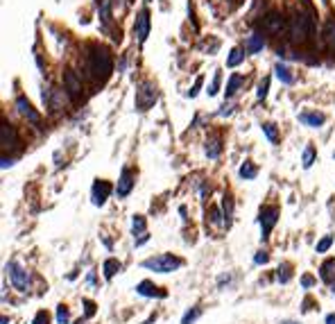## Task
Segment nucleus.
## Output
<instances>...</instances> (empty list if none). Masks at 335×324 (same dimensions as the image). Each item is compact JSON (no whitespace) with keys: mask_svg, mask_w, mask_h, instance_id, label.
Here are the masks:
<instances>
[{"mask_svg":"<svg viewBox=\"0 0 335 324\" xmlns=\"http://www.w3.org/2000/svg\"><path fill=\"white\" fill-rule=\"evenodd\" d=\"M222 211H224V220H227V225H229V222H231V216H233V202H231L229 195H224Z\"/></svg>","mask_w":335,"mask_h":324,"instance_id":"nucleus-27","label":"nucleus"},{"mask_svg":"<svg viewBox=\"0 0 335 324\" xmlns=\"http://www.w3.org/2000/svg\"><path fill=\"white\" fill-rule=\"evenodd\" d=\"M326 324H335V313H331V315H326Z\"/></svg>","mask_w":335,"mask_h":324,"instance_id":"nucleus-44","label":"nucleus"},{"mask_svg":"<svg viewBox=\"0 0 335 324\" xmlns=\"http://www.w3.org/2000/svg\"><path fill=\"white\" fill-rule=\"evenodd\" d=\"M267 91H269V77H265L261 84H258V91H256V98L258 100H265L267 98Z\"/></svg>","mask_w":335,"mask_h":324,"instance_id":"nucleus-29","label":"nucleus"},{"mask_svg":"<svg viewBox=\"0 0 335 324\" xmlns=\"http://www.w3.org/2000/svg\"><path fill=\"white\" fill-rule=\"evenodd\" d=\"M220 82H222V75L215 73V77H213V82L209 84V95H217V91H220Z\"/></svg>","mask_w":335,"mask_h":324,"instance_id":"nucleus-32","label":"nucleus"},{"mask_svg":"<svg viewBox=\"0 0 335 324\" xmlns=\"http://www.w3.org/2000/svg\"><path fill=\"white\" fill-rule=\"evenodd\" d=\"M7 272H9V279H12L14 288H16L18 292H25L27 290V281H30L27 272L23 270L16 261H9V263H7Z\"/></svg>","mask_w":335,"mask_h":324,"instance_id":"nucleus-5","label":"nucleus"},{"mask_svg":"<svg viewBox=\"0 0 335 324\" xmlns=\"http://www.w3.org/2000/svg\"><path fill=\"white\" fill-rule=\"evenodd\" d=\"M136 292L143 295V297H165V292H159V288L152 281H141L136 286Z\"/></svg>","mask_w":335,"mask_h":324,"instance_id":"nucleus-16","label":"nucleus"},{"mask_svg":"<svg viewBox=\"0 0 335 324\" xmlns=\"http://www.w3.org/2000/svg\"><path fill=\"white\" fill-rule=\"evenodd\" d=\"M14 143H16V129L9 123H2V127H0V145H2V150H7V147H14Z\"/></svg>","mask_w":335,"mask_h":324,"instance_id":"nucleus-13","label":"nucleus"},{"mask_svg":"<svg viewBox=\"0 0 335 324\" xmlns=\"http://www.w3.org/2000/svg\"><path fill=\"white\" fill-rule=\"evenodd\" d=\"M263 134L267 136L269 141H272V143H276V141H279V132H276V125H274V123H265V125H263Z\"/></svg>","mask_w":335,"mask_h":324,"instance_id":"nucleus-28","label":"nucleus"},{"mask_svg":"<svg viewBox=\"0 0 335 324\" xmlns=\"http://www.w3.org/2000/svg\"><path fill=\"white\" fill-rule=\"evenodd\" d=\"M134 32H136L141 43L150 36V14H147V9H141V12H138L136 23H134Z\"/></svg>","mask_w":335,"mask_h":324,"instance_id":"nucleus-9","label":"nucleus"},{"mask_svg":"<svg viewBox=\"0 0 335 324\" xmlns=\"http://www.w3.org/2000/svg\"><path fill=\"white\" fill-rule=\"evenodd\" d=\"M243 77H240V75H238V73H233V75H231V77H229V84H227V91H224V93H227V98H233V95H236V91H238V89H240V84H243Z\"/></svg>","mask_w":335,"mask_h":324,"instance_id":"nucleus-22","label":"nucleus"},{"mask_svg":"<svg viewBox=\"0 0 335 324\" xmlns=\"http://www.w3.org/2000/svg\"><path fill=\"white\" fill-rule=\"evenodd\" d=\"M288 34H290V41L292 43H303L308 41V36L313 34V23H310L308 16L303 14H292V18L288 23Z\"/></svg>","mask_w":335,"mask_h":324,"instance_id":"nucleus-2","label":"nucleus"},{"mask_svg":"<svg viewBox=\"0 0 335 324\" xmlns=\"http://www.w3.org/2000/svg\"><path fill=\"white\" fill-rule=\"evenodd\" d=\"M34 324H50V315L46 311H39L34 315Z\"/></svg>","mask_w":335,"mask_h":324,"instance_id":"nucleus-36","label":"nucleus"},{"mask_svg":"<svg viewBox=\"0 0 335 324\" xmlns=\"http://www.w3.org/2000/svg\"><path fill=\"white\" fill-rule=\"evenodd\" d=\"M71 320V313H68L66 306H57V322L59 324H66Z\"/></svg>","mask_w":335,"mask_h":324,"instance_id":"nucleus-33","label":"nucleus"},{"mask_svg":"<svg viewBox=\"0 0 335 324\" xmlns=\"http://www.w3.org/2000/svg\"><path fill=\"white\" fill-rule=\"evenodd\" d=\"M319 272H322V279H324V281H329V284H331V281H333V277H335V261H333V258H331V261H326V263L322 265V270H319Z\"/></svg>","mask_w":335,"mask_h":324,"instance_id":"nucleus-25","label":"nucleus"},{"mask_svg":"<svg viewBox=\"0 0 335 324\" xmlns=\"http://www.w3.org/2000/svg\"><path fill=\"white\" fill-rule=\"evenodd\" d=\"M290 268L288 265H281V268H279V281H281V284H288L290 281Z\"/></svg>","mask_w":335,"mask_h":324,"instance_id":"nucleus-35","label":"nucleus"},{"mask_svg":"<svg viewBox=\"0 0 335 324\" xmlns=\"http://www.w3.org/2000/svg\"><path fill=\"white\" fill-rule=\"evenodd\" d=\"M9 165H14V163H12V159H7V157H2V170H7Z\"/></svg>","mask_w":335,"mask_h":324,"instance_id":"nucleus-43","label":"nucleus"},{"mask_svg":"<svg viewBox=\"0 0 335 324\" xmlns=\"http://www.w3.org/2000/svg\"><path fill=\"white\" fill-rule=\"evenodd\" d=\"M301 286L303 288H310V286H315V279L310 277V274H306V277L301 279Z\"/></svg>","mask_w":335,"mask_h":324,"instance_id":"nucleus-41","label":"nucleus"},{"mask_svg":"<svg viewBox=\"0 0 335 324\" xmlns=\"http://www.w3.org/2000/svg\"><path fill=\"white\" fill-rule=\"evenodd\" d=\"M199 86H202V77H197V80H195V84H193V89L188 91V95H191V98H195V95H197Z\"/></svg>","mask_w":335,"mask_h":324,"instance_id":"nucleus-39","label":"nucleus"},{"mask_svg":"<svg viewBox=\"0 0 335 324\" xmlns=\"http://www.w3.org/2000/svg\"><path fill=\"white\" fill-rule=\"evenodd\" d=\"M276 220H279V209H276V206H265V209H261L258 222H261V229H263V240L269 236L272 227L276 225Z\"/></svg>","mask_w":335,"mask_h":324,"instance_id":"nucleus-6","label":"nucleus"},{"mask_svg":"<svg viewBox=\"0 0 335 324\" xmlns=\"http://www.w3.org/2000/svg\"><path fill=\"white\" fill-rule=\"evenodd\" d=\"M331 245H333V236H324V238L319 240V243H317V247H315L317 254H324V252L329 250Z\"/></svg>","mask_w":335,"mask_h":324,"instance_id":"nucleus-30","label":"nucleus"},{"mask_svg":"<svg viewBox=\"0 0 335 324\" xmlns=\"http://www.w3.org/2000/svg\"><path fill=\"white\" fill-rule=\"evenodd\" d=\"M231 113V107H222V111H220V116H229Z\"/></svg>","mask_w":335,"mask_h":324,"instance_id":"nucleus-45","label":"nucleus"},{"mask_svg":"<svg viewBox=\"0 0 335 324\" xmlns=\"http://www.w3.org/2000/svg\"><path fill=\"white\" fill-rule=\"evenodd\" d=\"M267 261H269V256H267V254H265V252H258L256 256H254V263H256V265H261V263H267Z\"/></svg>","mask_w":335,"mask_h":324,"instance_id":"nucleus-38","label":"nucleus"},{"mask_svg":"<svg viewBox=\"0 0 335 324\" xmlns=\"http://www.w3.org/2000/svg\"><path fill=\"white\" fill-rule=\"evenodd\" d=\"M265 48V39L261 36V34H251V36H247V43H245V53L247 54H256L261 53Z\"/></svg>","mask_w":335,"mask_h":324,"instance_id":"nucleus-15","label":"nucleus"},{"mask_svg":"<svg viewBox=\"0 0 335 324\" xmlns=\"http://www.w3.org/2000/svg\"><path fill=\"white\" fill-rule=\"evenodd\" d=\"M322 36H324V41H326V46H329L331 50H335V20H333V18L326 20Z\"/></svg>","mask_w":335,"mask_h":324,"instance_id":"nucleus-18","label":"nucleus"},{"mask_svg":"<svg viewBox=\"0 0 335 324\" xmlns=\"http://www.w3.org/2000/svg\"><path fill=\"white\" fill-rule=\"evenodd\" d=\"M100 18L105 20H111V2L109 0H100Z\"/></svg>","mask_w":335,"mask_h":324,"instance_id":"nucleus-26","label":"nucleus"},{"mask_svg":"<svg viewBox=\"0 0 335 324\" xmlns=\"http://www.w3.org/2000/svg\"><path fill=\"white\" fill-rule=\"evenodd\" d=\"M86 71H88L91 77H95V80H106L113 71V59H111V54H109V50H105V48H100V46H93L91 54H88V68H86Z\"/></svg>","mask_w":335,"mask_h":324,"instance_id":"nucleus-1","label":"nucleus"},{"mask_svg":"<svg viewBox=\"0 0 335 324\" xmlns=\"http://www.w3.org/2000/svg\"><path fill=\"white\" fill-rule=\"evenodd\" d=\"M285 27V20L279 12H269L263 18V32L265 34H281V30Z\"/></svg>","mask_w":335,"mask_h":324,"instance_id":"nucleus-7","label":"nucleus"},{"mask_svg":"<svg viewBox=\"0 0 335 324\" xmlns=\"http://www.w3.org/2000/svg\"><path fill=\"white\" fill-rule=\"evenodd\" d=\"M238 175H240V177L243 179H254L258 175V168L254 163H251V161H245L243 165H240V170H238Z\"/></svg>","mask_w":335,"mask_h":324,"instance_id":"nucleus-23","label":"nucleus"},{"mask_svg":"<svg viewBox=\"0 0 335 324\" xmlns=\"http://www.w3.org/2000/svg\"><path fill=\"white\" fill-rule=\"evenodd\" d=\"M281 324H299V322H292V320H283Z\"/></svg>","mask_w":335,"mask_h":324,"instance_id":"nucleus-46","label":"nucleus"},{"mask_svg":"<svg viewBox=\"0 0 335 324\" xmlns=\"http://www.w3.org/2000/svg\"><path fill=\"white\" fill-rule=\"evenodd\" d=\"M274 73H276V77H279L283 84H295V75H292V71H290L285 64H276Z\"/></svg>","mask_w":335,"mask_h":324,"instance_id":"nucleus-17","label":"nucleus"},{"mask_svg":"<svg viewBox=\"0 0 335 324\" xmlns=\"http://www.w3.org/2000/svg\"><path fill=\"white\" fill-rule=\"evenodd\" d=\"M84 313H86V318H93V315H95V304H93L91 299H84Z\"/></svg>","mask_w":335,"mask_h":324,"instance_id":"nucleus-37","label":"nucleus"},{"mask_svg":"<svg viewBox=\"0 0 335 324\" xmlns=\"http://www.w3.org/2000/svg\"><path fill=\"white\" fill-rule=\"evenodd\" d=\"M159 93H157V86L152 82H141L136 86V98H134V105H136L138 111H147L150 107H154L157 102Z\"/></svg>","mask_w":335,"mask_h":324,"instance_id":"nucleus-4","label":"nucleus"},{"mask_svg":"<svg viewBox=\"0 0 335 324\" xmlns=\"http://www.w3.org/2000/svg\"><path fill=\"white\" fill-rule=\"evenodd\" d=\"M299 123H303V125H308V127H322L326 123V116L317 111H303L299 113Z\"/></svg>","mask_w":335,"mask_h":324,"instance_id":"nucleus-14","label":"nucleus"},{"mask_svg":"<svg viewBox=\"0 0 335 324\" xmlns=\"http://www.w3.org/2000/svg\"><path fill=\"white\" fill-rule=\"evenodd\" d=\"M64 91H68V95L71 98H79L82 95V80L77 77V73L75 71H66L64 73Z\"/></svg>","mask_w":335,"mask_h":324,"instance_id":"nucleus-8","label":"nucleus"},{"mask_svg":"<svg viewBox=\"0 0 335 324\" xmlns=\"http://www.w3.org/2000/svg\"><path fill=\"white\" fill-rule=\"evenodd\" d=\"M303 168H310V165H313V161H315V150H313V147H306V150H303Z\"/></svg>","mask_w":335,"mask_h":324,"instance_id":"nucleus-31","label":"nucleus"},{"mask_svg":"<svg viewBox=\"0 0 335 324\" xmlns=\"http://www.w3.org/2000/svg\"><path fill=\"white\" fill-rule=\"evenodd\" d=\"M109 193H111V186L106 184V181H102V179H98L93 184V204L102 206L106 202V198H109Z\"/></svg>","mask_w":335,"mask_h":324,"instance_id":"nucleus-11","label":"nucleus"},{"mask_svg":"<svg viewBox=\"0 0 335 324\" xmlns=\"http://www.w3.org/2000/svg\"><path fill=\"white\" fill-rule=\"evenodd\" d=\"M147 238H150V236H147V234H143V236H141V238L136 240V247H141L143 243H147Z\"/></svg>","mask_w":335,"mask_h":324,"instance_id":"nucleus-42","label":"nucleus"},{"mask_svg":"<svg viewBox=\"0 0 335 324\" xmlns=\"http://www.w3.org/2000/svg\"><path fill=\"white\" fill-rule=\"evenodd\" d=\"M184 261L172 254H161V256H152L147 261H143V268L145 270H152V272H159V274H168V272H175L177 268H181Z\"/></svg>","mask_w":335,"mask_h":324,"instance_id":"nucleus-3","label":"nucleus"},{"mask_svg":"<svg viewBox=\"0 0 335 324\" xmlns=\"http://www.w3.org/2000/svg\"><path fill=\"white\" fill-rule=\"evenodd\" d=\"M220 152H222V143H220L217 136H213V139L206 141V154H209V159H217Z\"/></svg>","mask_w":335,"mask_h":324,"instance_id":"nucleus-20","label":"nucleus"},{"mask_svg":"<svg viewBox=\"0 0 335 324\" xmlns=\"http://www.w3.org/2000/svg\"><path fill=\"white\" fill-rule=\"evenodd\" d=\"M199 315H202V311H199V308H193V311H188L184 315V320H181V324H193L195 322V320L199 318Z\"/></svg>","mask_w":335,"mask_h":324,"instance_id":"nucleus-34","label":"nucleus"},{"mask_svg":"<svg viewBox=\"0 0 335 324\" xmlns=\"http://www.w3.org/2000/svg\"><path fill=\"white\" fill-rule=\"evenodd\" d=\"M222 218H224V216H220V211H217V209H211V220H213L215 225H220V222H222Z\"/></svg>","mask_w":335,"mask_h":324,"instance_id":"nucleus-40","label":"nucleus"},{"mask_svg":"<svg viewBox=\"0 0 335 324\" xmlns=\"http://www.w3.org/2000/svg\"><path fill=\"white\" fill-rule=\"evenodd\" d=\"M245 54H247V53H245L243 48H233V50L229 53V57H227V66H229V68H236L238 64H243Z\"/></svg>","mask_w":335,"mask_h":324,"instance_id":"nucleus-21","label":"nucleus"},{"mask_svg":"<svg viewBox=\"0 0 335 324\" xmlns=\"http://www.w3.org/2000/svg\"><path fill=\"white\" fill-rule=\"evenodd\" d=\"M333 295H335V286H333Z\"/></svg>","mask_w":335,"mask_h":324,"instance_id":"nucleus-48","label":"nucleus"},{"mask_svg":"<svg viewBox=\"0 0 335 324\" xmlns=\"http://www.w3.org/2000/svg\"><path fill=\"white\" fill-rule=\"evenodd\" d=\"M75 324H84V322H82V320H77V322H75Z\"/></svg>","mask_w":335,"mask_h":324,"instance_id":"nucleus-47","label":"nucleus"},{"mask_svg":"<svg viewBox=\"0 0 335 324\" xmlns=\"http://www.w3.org/2000/svg\"><path fill=\"white\" fill-rule=\"evenodd\" d=\"M132 188H134V175H132V170H123L120 172V179H118V186H116V195L118 198H127L129 193H132Z\"/></svg>","mask_w":335,"mask_h":324,"instance_id":"nucleus-10","label":"nucleus"},{"mask_svg":"<svg viewBox=\"0 0 335 324\" xmlns=\"http://www.w3.org/2000/svg\"><path fill=\"white\" fill-rule=\"evenodd\" d=\"M145 227H147V222H145L143 216H134V220H132V234L134 236H143Z\"/></svg>","mask_w":335,"mask_h":324,"instance_id":"nucleus-24","label":"nucleus"},{"mask_svg":"<svg viewBox=\"0 0 335 324\" xmlns=\"http://www.w3.org/2000/svg\"><path fill=\"white\" fill-rule=\"evenodd\" d=\"M120 261L118 258H106L105 265H102V272H105V279H113L116 277V272H120Z\"/></svg>","mask_w":335,"mask_h":324,"instance_id":"nucleus-19","label":"nucleus"},{"mask_svg":"<svg viewBox=\"0 0 335 324\" xmlns=\"http://www.w3.org/2000/svg\"><path fill=\"white\" fill-rule=\"evenodd\" d=\"M16 109H18L20 116H23V118H27L30 123H39V120H41V116L34 111L32 105H30V102H27L23 95H20V98H16Z\"/></svg>","mask_w":335,"mask_h":324,"instance_id":"nucleus-12","label":"nucleus"}]
</instances>
